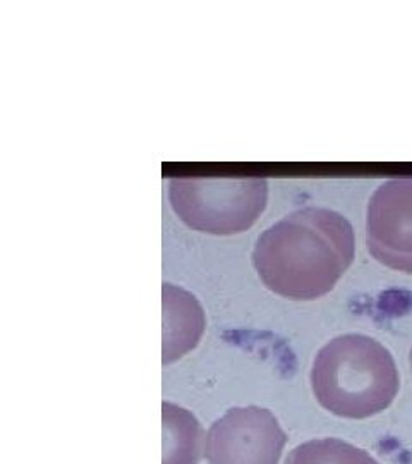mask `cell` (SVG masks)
<instances>
[{"label":"cell","instance_id":"cell-1","mask_svg":"<svg viewBox=\"0 0 412 464\" xmlns=\"http://www.w3.org/2000/svg\"><path fill=\"white\" fill-rule=\"evenodd\" d=\"M356 236L346 217L306 207L283 217L258 237L253 266L282 298L311 301L329 295L354 262Z\"/></svg>","mask_w":412,"mask_h":464},{"label":"cell","instance_id":"cell-2","mask_svg":"<svg viewBox=\"0 0 412 464\" xmlns=\"http://www.w3.org/2000/svg\"><path fill=\"white\" fill-rule=\"evenodd\" d=\"M314 398L331 415L366 420L383 413L400 389L392 353L364 334H344L318 351L311 368Z\"/></svg>","mask_w":412,"mask_h":464},{"label":"cell","instance_id":"cell-3","mask_svg":"<svg viewBox=\"0 0 412 464\" xmlns=\"http://www.w3.org/2000/svg\"><path fill=\"white\" fill-rule=\"evenodd\" d=\"M174 212L195 231L232 236L253 227L268 201L264 178H174Z\"/></svg>","mask_w":412,"mask_h":464},{"label":"cell","instance_id":"cell-4","mask_svg":"<svg viewBox=\"0 0 412 464\" xmlns=\"http://www.w3.org/2000/svg\"><path fill=\"white\" fill-rule=\"evenodd\" d=\"M287 433L272 411L260 406L232 408L205 440L208 464H279Z\"/></svg>","mask_w":412,"mask_h":464},{"label":"cell","instance_id":"cell-5","mask_svg":"<svg viewBox=\"0 0 412 464\" xmlns=\"http://www.w3.org/2000/svg\"><path fill=\"white\" fill-rule=\"evenodd\" d=\"M366 246L381 266L412 276V179L379 184L366 214Z\"/></svg>","mask_w":412,"mask_h":464},{"label":"cell","instance_id":"cell-6","mask_svg":"<svg viewBox=\"0 0 412 464\" xmlns=\"http://www.w3.org/2000/svg\"><path fill=\"white\" fill-rule=\"evenodd\" d=\"M205 331V315L189 293L164 284V365L196 348Z\"/></svg>","mask_w":412,"mask_h":464},{"label":"cell","instance_id":"cell-7","mask_svg":"<svg viewBox=\"0 0 412 464\" xmlns=\"http://www.w3.org/2000/svg\"><path fill=\"white\" fill-rule=\"evenodd\" d=\"M164 464H198L205 454V431L187 410L164 402Z\"/></svg>","mask_w":412,"mask_h":464},{"label":"cell","instance_id":"cell-8","mask_svg":"<svg viewBox=\"0 0 412 464\" xmlns=\"http://www.w3.org/2000/svg\"><path fill=\"white\" fill-rule=\"evenodd\" d=\"M285 464H379L363 449L340 439H318L292 449Z\"/></svg>","mask_w":412,"mask_h":464},{"label":"cell","instance_id":"cell-9","mask_svg":"<svg viewBox=\"0 0 412 464\" xmlns=\"http://www.w3.org/2000/svg\"><path fill=\"white\" fill-rule=\"evenodd\" d=\"M411 366H412V351H411Z\"/></svg>","mask_w":412,"mask_h":464}]
</instances>
